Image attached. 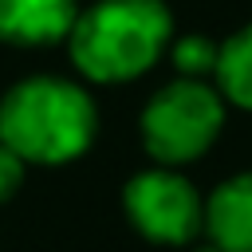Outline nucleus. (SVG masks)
<instances>
[{
  "instance_id": "20e7f679",
  "label": "nucleus",
  "mask_w": 252,
  "mask_h": 252,
  "mask_svg": "<svg viewBox=\"0 0 252 252\" xmlns=\"http://www.w3.org/2000/svg\"><path fill=\"white\" fill-rule=\"evenodd\" d=\"M122 205L130 224L154 244H189L205 228L201 193L173 169H142L126 181Z\"/></svg>"
},
{
  "instance_id": "0eeeda50",
  "label": "nucleus",
  "mask_w": 252,
  "mask_h": 252,
  "mask_svg": "<svg viewBox=\"0 0 252 252\" xmlns=\"http://www.w3.org/2000/svg\"><path fill=\"white\" fill-rule=\"evenodd\" d=\"M217 79H220V91L228 102L252 110V24L220 43Z\"/></svg>"
},
{
  "instance_id": "423d86ee",
  "label": "nucleus",
  "mask_w": 252,
  "mask_h": 252,
  "mask_svg": "<svg viewBox=\"0 0 252 252\" xmlns=\"http://www.w3.org/2000/svg\"><path fill=\"white\" fill-rule=\"evenodd\" d=\"M205 232L220 252H252V169L213 189L205 201Z\"/></svg>"
},
{
  "instance_id": "6e6552de",
  "label": "nucleus",
  "mask_w": 252,
  "mask_h": 252,
  "mask_svg": "<svg viewBox=\"0 0 252 252\" xmlns=\"http://www.w3.org/2000/svg\"><path fill=\"white\" fill-rule=\"evenodd\" d=\"M173 63L181 71V79H205V75H217V63H220V43L205 39V35H185L173 43Z\"/></svg>"
},
{
  "instance_id": "9d476101",
  "label": "nucleus",
  "mask_w": 252,
  "mask_h": 252,
  "mask_svg": "<svg viewBox=\"0 0 252 252\" xmlns=\"http://www.w3.org/2000/svg\"><path fill=\"white\" fill-rule=\"evenodd\" d=\"M201 252H220V248H217V244H213V248H201Z\"/></svg>"
},
{
  "instance_id": "f03ea898",
  "label": "nucleus",
  "mask_w": 252,
  "mask_h": 252,
  "mask_svg": "<svg viewBox=\"0 0 252 252\" xmlns=\"http://www.w3.org/2000/svg\"><path fill=\"white\" fill-rule=\"evenodd\" d=\"M173 39V16L161 0H98L79 12L67 43L79 75L126 83L146 75Z\"/></svg>"
},
{
  "instance_id": "39448f33",
  "label": "nucleus",
  "mask_w": 252,
  "mask_h": 252,
  "mask_svg": "<svg viewBox=\"0 0 252 252\" xmlns=\"http://www.w3.org/2000/svg\"><path fill=\"white\" fill-rule=\"evenodd\" d=\"M79 20L75 0H0V43L47 47L71 35Z\"/></svg>"
},
{
  "instance_id": "f257e3e1",
  "label": "nucleus",
  "mask_w": 252,
  "mask_h": 252,
  "mask_svg": "<svg viewBox=\"0 0 252 252\" xmlns=\"http://www.w3.org/2000/svg\"><path fill=\"white\" fill-rule=\"evenodd\" d=\"M98 134L94 98L59 75L20 79L0 98V142L32 165H63Z\"/></svg>"
},
{
  "instance_id": "1a4fd4ad",
  "label": "nucleus",
  "mask_w": 252,
  "mask_h": 252,
  "mask_svg": "<svg viewBox=\"0 0 252 252\" xmlns=\"http://www.w3.org/2000/svg\"><path fill=\"white\" fill-rule=\"evenodd\" d=\"M24 165H28V161H24V158H16V154L0 142V205L20 189V181H24Z\"/></svg>"
},
{
  "instance_id": "7ed1b4c3",
  "label": "nucleus",
  "mask_w": 252,
  "mask_h": 252,
  "mask_svg": "<svg viewBox=\"0 0 252 252\" xmlns=\"http://www.w3.org/2000/svg\"><path fill=\"white\" fill-rule=\"evenodd\" d=\"M224 126V98L205 79L165 83L142 110V146L158 165L197 161Z\"/></svg>"
}]
</instances>
